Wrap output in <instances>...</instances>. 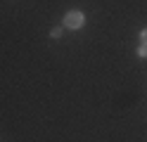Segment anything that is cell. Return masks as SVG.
Wrapping results in <instances>:
<instances>
[{
	"instance_id": "obj_1",
	"label": "cell",
	"mask_w": 147,
	"mask_h": 142,
	"mask_svg": "<svg viewBox=\"0 0 147 142\" xmlns=\"http://www.w3.org/2000/svg\"><path fill=\"white\" fill-rule=\"evenodd\" d=\"M86 24V17L81 9H69L67 14H64V28H71V31H76Z\"/></svg>"
},
{
	"instance_id": "obj_2",
	"label": "cell",
	"mask_w": 147,
	"mask_h": 142,
	"mask_svg": "<svg viewBox=\"0 0 147 142\" xmlns=\"http://www.w3.org/2000/svg\"><path fill=\"white\" fill-rule=\"evenodd\" d=\"M138 47H145V50H147V28L140 31V45H138Z\"/></svg>"
},
{
	"instance_id": "obj_3",
	"label": "cell",
	"mask_w": 147,
	"mask_h": 142,
	"mask_svg": "<svg viewBox=\"0 0 147 142\" xmlns=\"http://www.w3.org/2000/svg\"><path fill=\"white\" fill-rule=\"evenodd\" d=\"M50 36H52V38H59V36H62V28H59V26H55L52 31H50Z\"/></svg>"
}]
</instances>
